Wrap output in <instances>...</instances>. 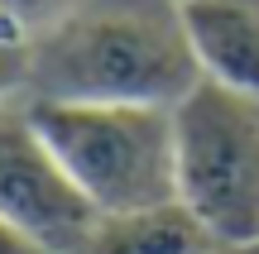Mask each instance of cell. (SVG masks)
Returning a JSON list of instances; mask_svg holds the SVG:
<instances>
[{"instance_id": "cell-6", "label": "cell", "mask_w": 259, "mask_h": 254, "mask_svg": "<svg viewBox=\"0 0 259 254\" xmlns=\"http://www.w3.org/2000/svg\"><path fill=\"white\" fill-rule=\"evenodd\" d=\"M216 240L178 201L130 216H101L77 254H211Z\"/></svg>"}, {"instance_id": "cell-3", "label": "cell", "mask_w": 259, "mask_h": 254, "mask_svg": "<svg viewBox=\"0 0 259 254\" xmlns=\"http://www.w3.org/2000/svg\"><path fill=\"white\" fill-rule=\"evenodd\" d=\"M178 207L216 245H259V101L197 82L173 106Z\"/></svg>"}, {"instance_id": "cell-8", "label": "cell", "mask_w": 259, "mask_h": 254, "mask_svg": "<svg viewBox=\"0 0 259 254\" xmlns=\"http://www.w3.org/2000/svg\"><path fill=\"white\" fill-rule=\"evenodd\" d=\"M24 86H29V43L0 24V106L24 101Z\"/></svg>"}, {"instance_id": "cell-10", "label": "cell", "mask_w": 259, "mask_h": 254, "mask_svg": "<svg viewBox=\"0 0 259 254\" xmlns=\"http://www.w3.org/2000/svg\"><path fill=\"white\" fill-rule=\"evenodd\" d=\"M211 254H259V245H216Z\"/></svg>"}, {"instance_id": "cell-4", "label": "cell", "mask_w": 259, "mask_h": 254, "mask_svg": "<svg viewBox=\"0 0 259 254\" xmlns=\"http://www.w3.org/2000/svg\"><path fill=\"white\" fill-rule=\"evenodd\" d=\"M0 216L53 254H77L101 221L38 139L24 101L0 106Z\"/></svg>"}, {"instance_id": "cell-11", "label": "cell", "mask_w": 259, "mask_h": 254, "mask_svg": "<svg viewBox=\"0 0 259 254\" xmlns=\"http://www.w3.org/2000/svg\"><path fill=\"white\" fill-rule=\"evenodd\" d=\"M168 5H183V0H168Z\"/></svg>"}, {"instance_id": "cell-7", "label": "cell", "mask_w": 259, "mask_h": 254, "mask_svg": "<svg viewBox=\"0 0 259 254\" xmlns=\"http://www.w3.org/2000/svg\"><path fill=\"white\" fill-rule=\"evenodd\" d=\"M72 5H77V0H0V24L34 48V38L48 34Z\"/></svg>"}, {"instance_id": "cell-5", "label": "cell", "mask_w": 259, "mask_h": 254, "mask_svg": "<svg viewBox=\"0 0 259 254\" xmlns=\"http://www.w3.org/2000/svg\"><path fill=\"white\" fill-rule=\"evenodd\" d=\"M178 24L202 82L259 101V0H183Z\"/></svg>"}, {"instance_id": "cell-9", "label": "cell", "mask_w": 259, "mask_h": 254, "mask_svg": "<svg viewBox=\"0 0 259 254\" xmlns=\"http://www.w3.org/2000/svg\"><path fill=\"white\" fill-rule=\"evenodd\" d=\"M0 254H53V249H44L38 240H29L19 226H10V221L0 216Z\"/></svg>"}, {"instance_id": "cell-1", "label": "cell", "mask_w": 259, "mask_h": 254, "mask_svg": "<svg viewBox=\"0 0 259 254\" xmlns=\"http://www.w3.org/2000/svg\"><path fill=\"white\" fill-rule=\"evenodd\" d=\"M202 82L168 0H77L29 48L24 101L178 106Z\"/></svg>"}, {"instance_id": "cell-2", "label": "cell", "mask_w": 259, "mask_h": 254, "mask_svg": "<svg viewBox=\"0 0 259 254\" xmlns=\"http://www.w3.org/2000/svg\"><path fill=\"white\" fill-rule=\"evenodd\" d=\"M24 111L96 216H130L178 201L173 106L24 101Z\"/></svg>"}]
</instances>
